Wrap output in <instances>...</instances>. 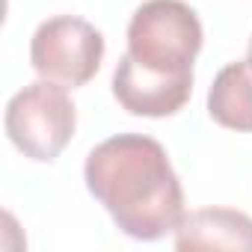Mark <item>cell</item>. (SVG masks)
<instances>
[{
    "mask_svg": "<svg viewBox=\"0 0 252 252\" xmlns=\"http://www.w3.org/2000/svg\"><path fill=\"white\" fill-rule=\"evenodd\" d=\"M83 178L116 228L134 240H160L184 217V190L169 155L146 134H116L95 146Z\"/></svg>",
    "mask_w": 252,
    "mask_h": 252,
    "instance_id": "cell-1",
    "label": "cell"
},
{
    "mask_svg": "<svg viewBox=\"0 0 252 252\" xmlns=\"http://www.w3.org/2000/svg\"><path fill=\"white\" fill-rule=\"evenodd\" d=\"M3 128L9 143L24 158L36 163H54L74 137L77 110L65 86L42 77L9 98Z\"/></svg>",
    "mask_w": 252,
    "mask_h": 252,
    "instance_id": "cell-2",
    "label": "cell"
},
{
    "mask_svg": "<svg viewBox=\"0 0 252 252\" xmlns=\"http://www.w3.org/2000/svg\"><path fill=\"white\" fill-rule=\"evenodd\" d=\"M202 21L184 0H146L128 24V54L158 71L193 74Z\"/></svg>",
    "mask_w": 252,
    "mask_h": 252,
    "instance_id": "cell-3",
    "label": "cell"
},
{
    "mask_svg": "<svg viewBox=\"0 0 252 252\" xmlns=\"http://www.w3.org/2000/svg\"><path fill=\"white\" fill-rule=\"evenodd\" d=\"M104 60V36L77 15H57L36 27L30 63L39 77L65 89L89 83Z\"/></svg>",
    "mask_w": 252,
    "mask_h": 252,
    "instance_id": "cell-4",
    "label": "cell"
},
{
    "mask_svg": "<svg viewBox=\"0 0 252 252\" xmlns=\"http://www.w3.org/2000/svg\"><path fill=\"white\" fill-rule=\"evenodd\" d=\"M113 95L134 116L166 119L175 116L193 95V74H169L137 63L125 54L113 71Z\"/></svg>",
    "mask_w": 252,
    "mask_h": 252,
    "instance_id": "cell-5",
    "label": "cell"
},
{
    "mask_svg": "<svg viewBox=\"0 0 252 252\" xmlns=\"http://www.w3.org/2000/svg\"><path fill=\"white\" fill-rule=\"evenodd\" d=\"M178 249H240L252 252V217L231 208H199L175 228Z\"/></svg>",
    "mask_w": 252,
    "mask_h": 252,
    "instance_id": "cell-6",
    "label": "cell"
},
{
    "mask_svg": "<svg viewBox=\"0 0 252 252\" xmlns=\"http://www.w3.org/2000/svg\"><path fill=\"white\" fill-rule=\"evenodd\" d=\"M208 113L228 131H252V65L249 60L228 63L211 83Z\"/></svg>",
    "mask_w": 252,
    "mask_h": 252,
    "instance_id": "cell-7",
    "label": "cell"
},
{
    "mask_svg": "<svg viewBox=\"0 0 252 252\" xmlns=\"http://www.w3.org/2000/svg\"><path fill=\"white\" fill-rule=\"evenodd\" d=\"M246 60H249V65H252V36H249V54H246Z\"/></svg>",
    "mask_w": 252,
    "mask_h": 252,
    "instance_id": "cell-8",
    "label": "cell"
}]
</instances>
